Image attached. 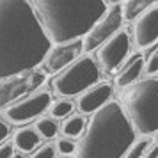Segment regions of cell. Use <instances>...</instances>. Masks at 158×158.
Here are the masks:
<instances>
[{"instance_id": "cell-24", "label": "cell", "mask_w": 158, "mask_h": 158, "mask_svg": "<svg viewBox=\"0 0 158 158\" xmlns=\"http://www.w3.org/2000/svg\"><path fill=\"white\" fill-rule=\"evenodd\" d=\"M142 158H158V142H151V146L148 148Z\"/></svg>"}, {"instance_id": "cell-12", "label": "cell", "mask_w": 158, "mask_h": 158, "mask_svg": "<svg viewBox=\"0 0 158 158\" xmlns=\"http://www.w3.org/2000/svg\"><path fill=\"white\" fill-rule=\"evenodd\" d=\"M112 94H114V89L108 82H98L84 94H80V98L77 100V108L82 115H93L107 103H110Z\"/></svg>"}, {"instance_id": "cell-10", "label": "cell", "mask_w": 158, "mask_h": 158, "mask_svg": "<svg viewBox=\"0 0 158 158\" xmlns=\"http://www.w3.org/2000/svg\"><path fill=\"white\" fill-rule=\"evenodd\" d=\"M133 43L139 50H146L158 41V4H151L133 22Z\"/></svg>"}, {"instance_id": "cell-11", "label": "cell", "mask_w": 158, "mask_h": 158, "mask_svg": "<svg viewBox=\"0 0 158 158\" xmlns=\"http://www.w3.org/2000/svg\"><path fill=\"white\" fill-rule=\"evenodd\" d=\"M84 53V43L82 39L71 41V43H62L52 46L48 55L44 59V69L48 73H60L66 68H69L73 62H77L80 55Z\"/></svg>"}, {"instance_id": "cell-4", "label": "cell", "mask_w": 158, "mask_h": 158, "mask_svg": "<svg viewBox=\"0 0 158 158\" xmlns=\"http://www.w3.org/2000/svg\"><path fill=\"white\" fill-rule=\"evenodd\" d=\"M119 105L135 133L149 137L158 131V78H142L123 89Z\"/></svg>"}, {"instance_id": "cell-3", "label": "cell", "mask_w": 158, "mask_h": 158, "mask_svg": "<svg viewBox=\"0 0 158 158\" xmlns=\"http://www.w3.org/2000/svg\"><path fill=\"white\" fill-rule=\"evenodd\" d=\"M135 130L119 101H110L94 112L80 139V158H124L135 142Z\"/></svg>"}, {"instance_id": "cell-19", "label": "cell", "mask_w": 158, "mask_h": 158, "mask_svg": "<svg viewBox=\"0 0 158 158\" xmlns=\"http://www.w3.org/2000/svg\"><path fill=\"white\" fill-rule=\"evenodd\" d=\"M149 146H151L149 139H148V137H140V139H137L135 142L130 146V149L126 151L124 158H142Z\"/></svg>"}, {"instance_id": "cell-15", "label": "cell", "mask_w": 158, "mask_h": 158, "mask_svg": "<svg viewBox=\"0 0 158 158\" xmlns=\"http://www.w3.org/2000/svg\"><path fill=\"white\" fill-rule=\"evenodd\" d=\"M87 128V121L82 114H73L68 119H64V123L60 124V133L66 139H78L84 135V131Z\"/></svg>"}, {"instance_id": "cell-1", "label": "cell", "mask_w": 158, "mask_h": 158, "mask_svg": "<svg viewBox=\"0 0 158 158\" xmlns=\"http://www.w3.org/2000/svg\"><path fill=\"white\" fill-rule=\"evenodd\" d=\"M50 50L32 4L0 0V80L34 71Z\"/></svg>"}, {"instance_id": "cell-18", "label": "cell", "mask_w": 158, "mask_h": 158, "mask_svg": "<svg viewBox=\"0 0 158 158\" xmlns=\"http://www.w3.org/2000/svg\"><path fill=\"white\" fill-rule=\"evenodd\" d=\"M73 110H75V105H73V101L66 100V98H59V100L52 101L50 108H48V112H50V117L52 119H68L69 115H73Z\"/></svg>"}, {"instance_id": "cell-16", "label": "cell", "mask_w": 158, "mask_h": 158, "mask_svg": "<svg viewBox=\"0 0 158 158\" xmlns=\"http://www.w3.org/2000/svg\"><path fill=\"white\" fill-rule=\"evenodd\" d=\"M119 6H121L123 20L135 22L146 9L151 7V2H148V0H124V2H119Z\"/></svg>"}, {"instance_id": "cell-6", "label": "cell", "mask_w": 158, "mask_h": 158, "mask_svg": "<svg viewBox=\"0 0 158 158\" xmlns=\"http://www.w3.org/2000/svg\"><path fill=\"white\" fill-rule=\"evenodd\" d=\"M44 80H46V73L39 69L0 80V107H9L20 101V98L36 91L39 85H43Z\"/></svg>"}, {"instance_id": "cell-23", "label": "cell", "mask_w": 158, "mask_h": 158, "mask_svg": "<svg viewBox=\"0 0 158 158\" xmlns=\"http://www.w3.org/2000/svg\"><path fill=\"white\" fill-rule=\"evenodd\" d=\"M15 156V146L11 142L0 144V158H13Z\"/></svg>"}, {"instance_id": "cell-5", "label": "cell", "mask_w": 158, "mask_h": 158, "mask_svg": "<svg viewBox=\"0 0 158 158\" xmlns=\"http://www.w3.org/2000/svg\"><path fill=\"white\" fill-rule=\"evenodd\" d=\"M100 80V66L91 55L80 57L77 62H73L69 68L60 71L52 80L53 93L60 98H71V96H80L87 89L98 84Z\"/></svg>"}, {"instance_id": "cell-8", "label": "cell", "mask_w": 158, "mask_h": 158, "mask_svg": "<svg viewBox=\"0 0 158 158\" xmlns=\"http://www.w3.org/2000/svg\"><path fill=\"white\" fill-rule=\"evenodd\" d=\"M121 23H123V13H121L119 2H110V7L105 13V16L82 39V43H84V53L100 50L108 39H112L121 30Z\"/></svg>"}, {"instance_id": "cell-2", "label": "cell", "mask_w": 158, "mask_h": 158, "mask_svg": "<svg viewBox=\"0 0 158 158\" xmlns=\"http://www.w3.org/2000/svg\"><path fill=\"white\" fill-rule=\"evenodd\" d=\"M30 4L48 39L53 44L84 39L110 7V2L103 0H94V2L37 0Z\"/></svg>"}, {"instance_id": "cell-21", "label": "cell", "mask_w": 158, "mask_h": 158, "mask_svg": "<svg viewBox=\"0 0 158 158\" xmlns=\"http://www.w3.org/2000/svg\"><path fill=\"white\" fill-rule=\"evenodd\" d=\"M55 155H57L55 146H53V144H44L41 148H37V149L30 155V158H55Z\"/></svg>"}, {"instance_id": "cell-9", "label": "cell", "mask_w": 158, "mask_h": 158, "mask_svg": "<svg viewBox=\"0 0 158 158\" xmlns=\"http://www.w3.org/2000/svg\"><path fill=\"white\" fill-rule=\"evenodd\" d=\"M130 48H131V41H130L128 32L119 30L96 53V62L100 66V69H105L108 73L115 71L123 64V60L128 57Z\"/></svg>"}, {"instance_id": "cell-20", "label": "cell", "mask_w": 158, "mask_h": 158, "mask_svg": "<svg viewBox=\"0 0 158 158\" xmlns=\"http://www.w3.org/2000/svg\"><path fill=\"white\" fill-rule=\"evenodd\" d=\"M55 149H57L59 155H62L64 158H68V156H71V155H75L77 144H75V140H71V139L62 137V139H59L57 142H55Z\"/></svg>"}, {"instance_id": "cell-7", "label": "cell", "mask_w": 158, "mask_h": 158, "mask_svg": "<svg viewBox=\"0 0 158 158\" xmlns=\"http://www.w3.org/2000/svg\"><path fill=\"white\" fill-rule=\"evenodd\" d=\"M52 105V94L46 91H37L23 100L4 108L2 117L11 124H23L46 112Z\"/></svg>"}, {"instance_id": "cell-13", "label": "cell", "mask_w": 158, "mask_h": 158, "mask_svg": "<svg viewBox=\"0 0 158 158\" xmlns=\"http://www.w3.org/2000/svg\"><path fill=\"white\" fill-rule=\"evenodd\" d=\"M144 66H146V62H144L142 55H137V57H133L130 62H126V64L121 68V71L115 75V85L121 87V89H126V87L133 85L135 82H139V77L142 75L144 71Z\"/></svg>"}, {"instance_id": "cell-22", "label": "cell", "mask_w": 158, "mask_h": 158, "mask_svg": "<svg viewBox=\"0 0 158 158\" xmlns=\"http://www.w3.org/2000/svg\"><path fill=\"white\" fill-rule=\"evenodd\" d=\"M144 69H146V73L149 75L151 78H153V75H156V73H158V50L153 52V53H151V57L146 60Z\"/></svg>"}, {"instance_id": "cell-17", "label": "cell", "mask_w": 158, "mask_h": 158, "mask_svg": "<svg viewBox=\"0 0 158 158\" xmlns=\"http://www.w3.org/2000/svg\"><path fill=\"white\" fill-rule=\"evenodd\" d=\"M34 130L37 131V135L41 137V139L50 140V139L57 137V133L60 131V124H57V121L52 119V117H39L34 123Z\"/></svg>"}, {"instance_id": "cell-25", "label": "cell", "mask_w": 158, "mask_h": 158, "mask_svg": "<svg viewBox=\"0 0 158 158\" xmlns=\"http://www.w3.org/2000/svg\"><path fill=\"white\" fill-rule=\"evenodd\" d=\"M7 135H9V124L0 119V144H4V140L7 139Z\"/></svg>"}, {"instance_id": "cell-14", "label": "cell", "mask_w": 158, "mask_h": 158, "mask_svg": "<svg viewBox=\"0 0 158 158\" xmlns=\"http://www.w3.org/2000/svg\"><path fill=\"white\" fill-rule=\"evenodd\" d=\"M41 142V137L37 135L34 126H23L18 128L13 135V146L20 153H34Z\"/></svg>"}]
</instances>
